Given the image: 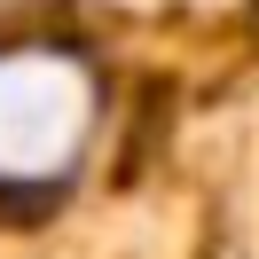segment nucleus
I'll return each instance as SVG.
<instances>
[{"label": "nucleus", "mask_w": 259, "mask_h": 259, "mask_svg": "<svg viewBox=\"0 0 259 259\" xmlns=\"http://www.w3.org/2000/svg\"><path fill=\"white\" fill-rule=\"evenodd\" d=\"M95 134V79L63 48H0V181H63Z\"/></svg>", "instance_id": "1"}]
</instances>
